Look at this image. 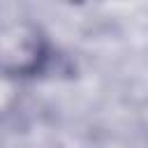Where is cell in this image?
<instances>
[{
    "instance_id": "cell-2",
    "label": "cell",
    "mask_w": 148,
    "mask_h": 148,
    "mask_svg": "<svg viewBox=\"0 0 148 148\" xmlns=\"http://www.w3.org/2000/svg\"><path fill=\"white\" fill-rule=\"evenodd\" d=\"M23 104V83L16 79L0 76V120H9Z\"/></svg>"
},
{
    "instance_id": "cell-1",
    "label": "cell",
    "mask_w": 148,
    "mask_h": 148,
    "mask_svg": "<svg viewBox=\"0 0 148 148\" xmlns=\"http://www.w3.org/2000/svg\"><path fill=\"white\" fill-rule=\"evenodd\" d=\"M53 58V44L39 23L30 18L0 23V76L25 83L46 74Z\"/></svg>"
}]
</instances>
